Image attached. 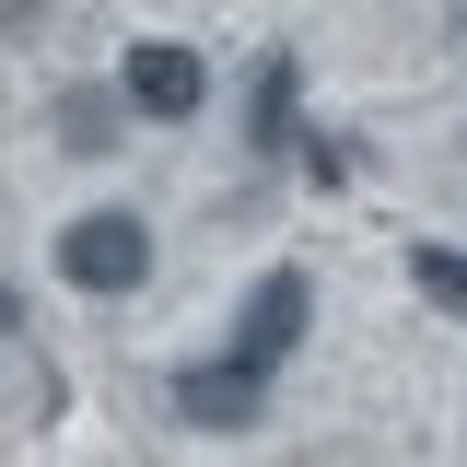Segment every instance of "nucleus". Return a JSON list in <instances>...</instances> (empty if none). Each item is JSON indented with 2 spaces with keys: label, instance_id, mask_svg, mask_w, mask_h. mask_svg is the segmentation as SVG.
Masks as SVG:
<instances>
[{
  "label": "nucleus",
  "instance_id": "obj_1",
  "mask_svg": "<svg viewBox=\"0 0 467 467\" xmlns=\"http://www.w3.org/2000/svg\"><path fill=\"white\" fill-rule=\"evenodd\" d=\"M58 281L70 292H140L152 281V223L140 211H82L58 234Z\"/></svg>",
  "mask_w": 467,
  "mask_h": 467
},
{
  "label": "nucleus",
  "instance_id": "obj_9",
  "mask_svg": "<svg viewBox=\"0 0 467 467\" xmlns=\"http://www.w3.org/2000/svg\"><path fill=\"white\" fill-rule=\"evenodd\" d=\"M12 327H24V292H12V281H0V339H12Z\"/></svg>",
  "mask_w": 467,
  "mask_h": 467
},
{
  "label": "nucleus",
  "instance_id": "obj_2",
  "mask_svg": "<svg viewBox=\"0 0 467 467\" xmlns=\"http://www.w3.org/2000/svg\"><path fill=\"white\" fill-rule=\"evenodd\" d=\"M304 316H316L304 269H257V292L234 304V350H223V362H245V374H281L292 350H304Z\"/></svg>",
  "mask_w": 467,
  "mask_h": 467
},
{
  "label": "nucleus",
  "instance_id": "obj_3",
  "mask_svg": "<svg viewBox=\"0 0 467 467\" xmlns=\"http://www.w3.org/2000/svg\"><path fill=\"white\" fill-rule=\"evenodd\" d=\"M117 106H129V117H199V106H211V70H199V47L140 36V47H129V70H117Z\"/></svg>",
  "mask_w": 467,
  "mask_h": 467
},
{
  "label": "nucleus",
  "instance_id": "obj_6",
  "mask_svg": "<svg viewBox=\"0 0 467 467\" xmlns=\"http://www.w3.org/2000/svg\"><path fill=\"white\" fill-rule=\"evenodd\" d=\"M117 129H129L117 82H70V94H58V140H70V152H117Z\"/></svg>",
  "mask_w": 467,
  "mask_h": 467
},
{
  "label": "nucleus",
  "instance_id": "obj_4",
  "mask_svg": "<svg viewBox=\"0 0 467 467\" xmlns=\"http://www.w3.org/2000/svg\"><path fill=\"white\" fill-rule=\"evenodd\" d=\"M257 409H269V374H245V362H223V350L175 374V420H199V432H245Z\"/></svg>",
  "mask_w": 467,
  "mask_h": 467
},
{
  "label": "nucleus",
  "instance_id": "obj_8",
  "mask_svg": "<svg viewBox=\"0 0 467 467\" xmlns=\"http://www.w3.org/2000/svg\"><path fill=\"white\" fill-rule=\"evenodd\" d=\"M36 12H47V0H0V36H12V24H36Z\"/></svg>",
  "mask_w": 467,
  "mask_h": 467
},
{
  "label": "nucleus",
  "instance_id": "obj_5",
  "mask_svg": "<svg viewBox=\"0 0 467 467\" xmlns=\"http://www.w3.org/2000/svg\"><path fill=\"white\" fill-rule=\"evenodd\" d=\"M292 94H304V70H292V47H269L245 82V152H292Z\"/></svg>",
  "mask_w": 467,
  "mask_h": 467
},
{
  "label": "nucleus",
  "instance_id": "obj_7",
  "mask_svg": "<svg viewBox=\"0 0 467 467\" xmlns=\"http://www.w3.org/2000/svg\"><path fill=\"white\" fill-rule=\"evenodd\" d=\"M409 281H420V304H444V316L467 327V245H420V257H409Z\"/></svg>",
  "mask_w": 467,
  "mask_h": 467
}]
</instances>
